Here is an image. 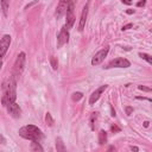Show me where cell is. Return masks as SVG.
Masks as SVG:
<instances>
[{"instance_id":"obj_23","label":"cell","mask_w":152,"mask_h":152,"mask_svg":"<svg viewBox=\"0 0 152 152\" xmlns=\"http://www.w3.org/2000/svg\"><path fill=\"white\" fill-rule=\"evenodd\" d=\"M132 112H133V108L132 107H126V114L127 115H131Z\"/></svg>"},{"instance_id":"obj_6","label":"cell","mask_w":152,"mask_h":152,"mask_svg":"<svg viewBox=\"0 0 152 152\" xmlns=\"http://www.w3.org/2000/svg\"><path fill=\"white\" fill-rule=\"evenodd\" d=\"M129 65H131V63H129L128 59L122 58V57H119V58L113 59V61L108 64V66H106V68H107V69H109V68H128Z\"/></svg>"},{"instance_id":"obj_10","label":"cell","mask_w":152,"mask_h":152,"mask_svg":"<svg viewBox=\"0 0 152 152\" xmlns=\"http://www.w3.org/2000/svg\"><path fill=\"white\" fill-rule=\"evenodd\" d=\"M106 89H107V86L104 84V86L99 87L95 91H93V94L90 95V99H89V104H94V103L100 99V96L102 95V93H103Z\"/></svg>"},{"instance_id":"obj_16","label":"cell","mask_w":152,"mask_h":152,"mask_svg":"<svg viewBox=\"0 0 152 152\" xmlns=\"http://www.w3.org/2000/svg\"><path fill=\"white\" fill-rule=\"evenodd\" d=\"M8 5H10V0H1V6H2V11H4V14L5 15H7Z\"/></svg>"},{"instance_id":"obj_15","label":"cell","mask_w":152,"mask_h":152,"mask_svg":"<svg viewBox=\"0 0 152 152\" xmlns=\"http://www.w3.org/2000/svg\"><path fill=\"white\" fill-rule=\"evenodd\" d=\"M31 150L32 151H43V147L39 145V142L38 141H32L31 142Z\"/></svg>"},{"instance_id":"obj_13","label":"cell","mask_w":152,"mask_h":152,"mask_svg":"<svg viewBox=\"0 0 152 152\" xmlns=\"http://www.w3.org/2000/svg\"><path fill=\"white\" fill-rule=\"evenodd\" d=\"M104 142H107V132L101 129L99 132V144L100 145H103Z\"/></svg>"},{"instance_id":"obj_28","label":"cell","mask_w":152,"mask_h":152,"mask_svg":"<svg viewBox=\"0 0 152 152\" xmlns=\"http://www.w3.org/2000/svg\"><path fill=\"white\" fill-rule=\"evenodd\" d=\"M4 142H5V138L0 134V144H4Z\"/></svg>"},{"instance_id":"obj_30","label":"cell","mask_w":152,"mask_h":152,"mask_svg":"<svg viewBox=\"0 0 152 152\" xmlns=\"http://www.w3.org/2000/svg\"><path fill=\"white\" fill-rule=\"evenodd\" d=\"M110 110H112V116H115V110L113 109V107H110Z\"/></svg>"},{"instance_id":"obj_21","label":"cell","mask_w":152,"mask_h":152,"mask_svg":"<svg viewBox=\"0 0 152 152\" xmlns=\"http://www.w3.org/2000/svg\"><path fill=\"white\" fill-rule=\"evenodd\" d=\"M96 118H97V113H93L91 118H90V127H91V129H94V121L96 120Z\"/></svg>"},{"instance_id":"obj_20","label":"cell","mask_w":152,"mask_h":152,"mask_svg":"<svg viewBox=\"0 0 152 152\" xmlns=\"http://www.w3.org/2000/svg\"><path fill=\"white\" fill-rule=\"evenodd\" d=\"M50 63H51V66H52V69H53V70H56V69H57V65H58V62H57V59H56L55 57H51V58H50Z\"/></svg>"},{"instance_id":"obj_3","label":"cell","mask_w":152,"mask_h":152,"mask_svg":"<svg viewBox=\"0 0 152 152\" xmlns=\"http://www.w3.org/2000/svg\"><path fill=\"white\" fill-rule=\"evenodd\" d=\"M25 59H26L25 53H24V52H20V53L18 55L15 62H14V65H13V72H12V75H13L15 78L23 72L24 65H25Z\"/></svg>"},{"instance_id":"obj_12","label":"cell","mask_w":152,"mask_h":152,"mask_svg":"<svg viewBox=\"0 0 152 152\" xmlns=\"http://www.w3.org/2000/svg\"><path fill=\"white\" fill-rule=\"evenodd\" d=\"M88 10H89V2H87L83 7L82 14H81V19H80V24H78V31H83L84 25H86V20L88 17Z\"/></svg>"},{"instance_id":"obj_32","label":"cell","mask_w":152,"mask_h":152,"mask_svg":"<svg viewBox=\"0 0 152 152\" xmlns=\"http://www.w3.org/2000/svg\"><path fill=\"white\" fill-rule=\"evenodd\" d=\"M148 124H150L148 121H145V122H144V126H145V127H148Z\"/></svg>"},{"instance_id":"obj_25","label":"cell","mask_w":152,"mask_h":152,"mask_svg":"<svg viewBox=\"0 0 152 152\" xmlns=\"http://www.w3.org/2000/svg\"><path fill=\"white\" fill-rule=\"evenodd\" d=\"M110 131H112V132H120V128L116 127V126H112V127H110Z\"/></svg>"},{"instance_id":"obj_9","label":"cell","mask_w":152,"mask_h":152,"mask_svg":"<svg viewBox=\"0 0 152 152\" xmlns=\"http://www.w3.org/2000/svg\"><path fill=\"white\" fill-rule=\"evenodd\" d=\"M108 51H109V49H108V48H104V49L100 50L99 52H96L95 56H94L93 59H91V64H93V65H99L100 63H102V61H103L104 57L107 56Z\"/></svg>"},{"instance_id":"obj_17","label":"cell","mask_w":152,"mask_h":152,"mask_svg":"<svg viewBox=\"0 0 152 152\" xmlns=\"http://www.w3.org/2000/svg\"><path fill=\"white\" fill-rule=\"evenodd\" d=\"M139 56L142 58V59H145L148 64H152V57L150 56V55H147V53H142V52H140L139 53Z\"/></svg>"},{"instance_id":"obj_33","label":"cell","mask_w":152,"mask_h":152,"mask_svg":"<svg viewBox=\"0 0 152 152\" xmlns=\"http://www.w3.org/2000/svg\"><path fill=\"white\" fill-rule=\"evenodd\" d=\"M108 150H109V151H112V150H115V147H114V146H110Z\"/></svg>"},{"instance_id":"obj_18","label":"cell","mask_w":152,"mask_h":152,"mask_svg":"<svg viewBox=\"0 0 152 152\" xmlns=\"http://www.w3.org/2000/svg\"><path fill=\"white\" fill-rule=\"evenodd\" d=\"M82 96H83V94H82V93L76 91V93H74V94H72L71 99H72L74 101H78V100H81V99H82Z\"/></svg>"},{"instance_id":"obj_22","label":"cell","mask_w":152,"mask_h":152,"mask_svg":"<svg viewBox=\"0 0 152 152\" xmlns=\"http://www.w3.org/2000/svg\"><path fill=\"white\" fill-rule=\"evenodd\" d=\"M138 89L139 90H142V91H151V88H148V87H144V86H138Z\"/></svg>"},{"instance_id":"obj_1","label":"cell","mask_w":152,"mask_h":152,"mask_svg":"<svg viewBox=\"0 0 152 152\" xmlns=\"http://www.w3.org/2000/svg\"><path fill=\"white\" fill-rule=\"evenodd\" d=\"M15 88H17V78L12 75L11 77H8L5 82H4V86H2V99H1V102L4 106H7L12 102L15 101L17 99V91H15Z\"/></svg>"},{"instance_id":"obj_26","label":"cell","mask_w":152,"mask_h":152,"mask_svg":"<svg viewBox=\"0 0 152 152\" xmlns=\"http://www.w3.org/2000/svg\"><path fill=\"white\" fill-rule=\"evenodd\" d=\"M145 4H146V0H141V1H139V2L137 4V6H138V7H141V6H144Z\"/></svg>"},{"instance_id":"obj_4","label":"cell","mask_w":152,"mask_h":152,"mask_svg":"<svg viewBox=\"0 0 152 152\" xmlns=\"http://www.w3.org/2000/svg\"><path fill=\"white\" fill-rule=\"evenodd\" d=\"M74 8H75V2L74 0L70 1L66 8V20H65V28H71L74 23H75V15H74Z\"/></svg>"},{"instance_id":"obj_5","label":"cell","mask_w":152,"mask_h":152,"mask_svg":"<svg viewBox=\"0 0 152 152\" xmlns=\"http://www.w3.org/2000/svg\"><path fill=\"white\" fill-rule=\"evenodd\" d=\"M10 45H11V36L10 34H5L0 39V68H1V64H2V57L7 52Z\"/></svg>"},{"instance_id":"obj_8","label":"cell","mask_w":152,"mask_h":152,"mask_svg":"<svg viewBox=\"0 0 152 152\" xmlns=\"http://www.w3.org/2000/svg\"><path fill=\"white\" fill-rule=\"evenodd\" d=\"M68 40H69V32H68V28H65V26H64V27H62V30L58 33V37H57V46L61 48L62 45L66 44Z\"/></svg>"},{"instance_id":"obj_24","label":"cell","mask_w":152,"mask_h":152,"mask_svg":"<svg viewBox=\"0 0 152 152\" xmlns=\"http://www.w3.org/2000/svg\"><path fill=\"white\" fill-rule=\"evenodd\" d=\"M132 26H133L132 24H127V25H125V26H122V28H121V30H122V31H125V30H128V28H131Z\"/></svg>"},{"instance_id":"obj_11","label":"cell","mask_w":152,"mask_h":152,"mask_svg":"<svg viewBox=\"0 0 152 152\" xmlns=\"http://www.w3.org/2000/svg\"><path fill=\"white\" fill-rule=\"evenodd\" d=\"M6 107H7V112H8V114H11L13 118H19V116H20V114H21V109H20V107H19L15 102H12V103L7 104Z\"/></svg>"},{"instance_id":"obj_27","label":"cell","mask_w":152,"mask_h":152,"mask_svg":"<svg viewBox=\"0 0 152 152\" xmlns=\"http://www.w3.org/2000/svg\"><path fill=\"white\" fill-rule=\"evenodd\" d=\"M124 4H126V5H131L132 4V0H121Z\"/></svg>"},{"instance_id":"obj_29","label":"cell","mask_w":152,"mask_h":152,"mask_svg":"<svg viewBox=\"0 0 152 152\" xmlns=\"http://www.w3.org/2000/svg\"><path fill=\"white\" fill-rule=\"evenodd\" d=\"M126 13H128V14H132V13H134V11H133V10H127V11H126Z\"/></svg>"},{"instance_id":"obj_31","label":"cell","mask_w":152,"mask_h":152,"mask_svg":"<svg viewBox=\"0 0 152 152\" xmlns=\"http://www.w3.org/2000/svg\"><path fill=\"white\" fill-rule=\"evenodd\" d=\"M131 150H132V151H138V147H135V146H132V147H131Z\"/></svg>"},{"instance_id":"obj_2","label":"cell","mask_w":152,"mask_h":152,"mask_svg":"<svg viewBox=\"0 0 152 152\" xmlns=\"http://www.w3.org/2000/svg\"><path fill=\"white\" fill-rule=\"evenodd\" d=\"M19 135L31 141H39L43 138L42 131L34 125H26L19 129Z\"/></svg>"},{"instance_id":"obj_14","label":"cell","mask_w":152,"mask_h":152,"mask_svg":"<svg viewBox=\"0 0 152 152\" xmlns=\"http://www.w3.org/2000/svg\"><path fill=\"white\" fill-rule=\"evenodd\" d=\"M56 148H57L58 152H64V151H65V146H64V144H63V140H62V138H59V137L56 139Z\"/></svg>"},{"instance_id":"obj_7","label":"cell","mask_w":152,"mask_h":152,"mask_svg":"<svg viewBox=\"0 0 152 152\" xmlns=\"http://www.w3.org/2000/svg\"><path fill=\"white\" fill-rule=\"evenodd\" d=\"M70 1H71V0H59L58 6H57L56 12H55V15H56V18H57V19H59L62 15H64V14H65L66 8H68V5L70 4Z\"/></svg>"},{"instance_id":"obj_19","label":"cell","mask_w":152,"mask_h":152,"mask_svg":"<svg viewBox=\"0 0 152 152\" xmlns=\"http://www.w3.org/2000/svg\"><path fill=\"white\" fill-rule=\"evenodd\" d=\"M45 120H46V122H48L49 126H52V125H53V119H52V116H51L50 113H46V115H45Z\"/></svg>"}]
</instances>
